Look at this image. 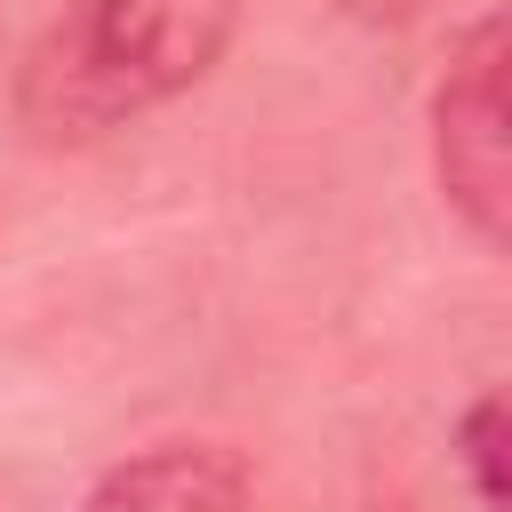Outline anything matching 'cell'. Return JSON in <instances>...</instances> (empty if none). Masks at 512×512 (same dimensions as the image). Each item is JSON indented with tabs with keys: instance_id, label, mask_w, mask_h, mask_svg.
<instances>
[{
	"instance_id": "1",
	"label": "cell",
	"mask_w": 512,
	"mask_h": 512,
	"mask_svg": "<svg viewBox=\"0 0 512 512\" xmlns=\"http://www.w3.org/2000/svg\"><path fill=\"white\" fill-rule=\"evenodd\" d=\"M240 32V0H72L16 72L40 144H96L200 88Z\"/></svg>"
},
{
	"instance_id": "2",
	"label": "cell",
	"mask_w": 512,
	"mask_h": 512,
	"mask_svg": "<svg viewBox=\"0 0 512 512\" xmlns=\"http://www.w3.org/2000/svg\"><path fill=\"white\" fill-rule=\"evenodd\" d=\"M512 24L488 8L432 88V176L448 216L496 256L512 240Z\"/></svg>"
},
{
	"instance_id": "3",
	"label": "cell",
	"mask_w": 512,
	"mask_h": 512,
	"mask_svg": "<svg viewBox=\"0 0 512 512\" xmlns=\"http://www.w3.org/2000/svg\"><path fill=\"white\" fill-rule=\"evenodd\" d=\"M80 512H248V464L216 440H160L112 464Z\"/></svg>"
},
{
	"instance_id": "4",
	"label": "cell",
	"mask_w": 512,
	"mask_h": 512,
	"mask_svg": "<svg viewBox=\"0 0 512 512\" xmlns=\"http://www.w3.org/2000/svg\"><path fill=\"white\" fill-rule=\"evenodd\" d=\"M504 432H512L504 392H480V400L464 408V424H456V464H464L480 512H504Z\"/></svg>"
},
{
	"instance_id": "5",
	"label": "cell",
	"mask_w": 512,
	"mask_h": 512,
	"mask_svg": "<svg viewBox=\"0 0 512 512\" xmlns=\"http://www.w3.org/2000/svg\"><path fill=\"white\" fill-rule=\"evenodd\" d=\"M344 8H360V16H400L408 0H344Z\"/></svg>"
}]
</instances>
